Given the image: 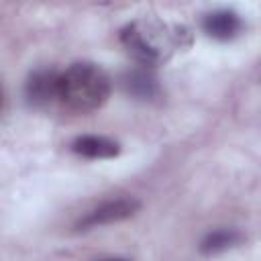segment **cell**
Wrapping results in <instances>:
<instances>
[{
    "label": "cell",
    "mask_w": 261,
    "mask_h": 261,
    "mask_svg": "<svg viewBox=\"0 0 261 261\" xmlns=\"http://www.w3.org/2000/svg\"><path fill=\"white\" fill-rule=\"evenodd\" d=\"M120 43L133 59L143 67H151L165 63L177 51L190 47L192 33L184 24L167 22L157 16H143L122 27Z\"/></svg>",
    "instance_id": "6da1fadb"
},
{
    "label": "cell",
    "mask_w": 261,
    "mask_h": 261,
    "mask_svg": "<svg viewBox=\"0 0 261 261\" xmlns=\"http://www.w3.org/2000/svg\"><path fill=\"white\" fill-rule=\"evenodd\" d=\"M110 96L108 73L92 61L71 63L59 73V100L71 110L92 112L98 110Z\"/></svg>",
    "instance_id": "7a4b0ae2"
},
{
    "label": "cell",
    "mask_w": 261,
    "mask_h": 261,
    "mask_svg": "<svg viewBox=\"0 0 261 261\" xmlns=\"http://www.w3.org/2000/svg\"><path fill=\"white\" fill-rule=\"evenodd\" d=\"M141 208L139 200L135 198H116V200H108L100 206H96L94 210H90L88 214H84L77 224L75 230H92L98 226H106V224H114L120 220L130 218L137 210Z\"/></svg>",
    "instance_id": "3957f363"
},
{
    "label": "cell",
    "mask_w": 261,
    "mask_h": 261,
    "mask_svg": "<svg viewBox=\"0 0 261 261\" xmlns=\"http://www.w3.org/2000/svg\"><path fill=\"white\" fill-rule=\"evenodd\" d=\"M71 151L86 159H112L120 153V145L102 135H82L71 141Z\"/></svg>",
    "instance_id": "52a82bcc"
},
{
    "label": "cell",
    "mask_w": 261,
    "mask_h": 261,
    "mask_svg": "<svg viewBox=\"0 0 261 261\" xmlns=\"http://www.w3.org/2000/svg\"><path fill=\"white\" fill-rule=\"evenodd\" d=\"M202 29L208 37H212L216 41H230L243 31V20L234 10L220 8V10L208 12L204 16Z\"/></svg>",
    "instance_id": "5b68a950"
},
{
    "label": "cell",
    "mask_w": 261,
    "mask_h": 261,
    "mask_svg": "<svg viewBox=\"0 0 261 261\" xmlns=\"http://www.w3.org/2000/svg\"><path fill=\"white\" fill-rule=\"evenodd\" d=\"M120 84L124 92L137 100H153L159 96V82L149 67H135L124 71Z\"/></svg>",
    "instance_id": "8992f818"
},
{
    "label": "cell",
    "mask_w": 261,
    "mask_h": 261,
    "mask_svg": "<svg viewBox=\"0 0 261 261\" xmlns=\"http://www.w3.org/2000/svg\"><path fill=\"white\" fill-rule=\"evenodd\" d=\"M100 261H130V259H124V257H108V259H100Z\"/></svg>",
    "instance_id": "9c48e42d"
},
{
    "label": "cell",
    "mask_w": 261,
    "mask_h": 261,
    "mask_svg": "<svg viewBox=\"0 0 261 261\" xmlns=\"http://www.w3.org/2000/svg\"><path fill=\"white\" fill-rule=\"evenodd\" d=\"M241 241H243V234L239 230H234V228H218V230L208 232L202 239L200 251L204 255H216V253H222L226 249H232Z\"/></svg>",
    "instance_id": "ba28073f"
},
{
    "label": "cell",
    "mask_w": 261,
    "mask_h": 261,
    "mask_svg": "<svg viewBox=\"0 0 261 261\" xmlns=\"http://www.w3.org/2000/svg\"><path fill=\"white\" fill-rule=\"evenodd\" d=\"M27 102L35 108H47L59 100V73L55 69H35L24 84Z\"/></svg>",
    "instance_id": "277c9868"
}]
</instances>
